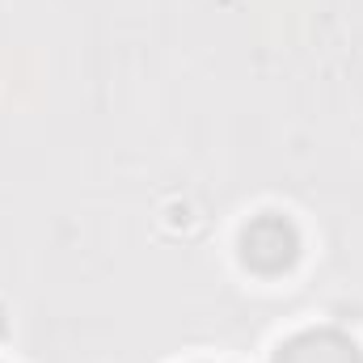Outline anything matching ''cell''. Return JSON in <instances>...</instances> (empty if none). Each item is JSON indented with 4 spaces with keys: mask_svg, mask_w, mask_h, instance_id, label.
<instances>
[{
    "mask_svg": "<svg viewBox=\"0 0 363 363\" xmlns=\"http://www.w3.org/2000/svg\"><path fill=\"white\" fill-rule=\"evenodd\" d=\"M241 250H245V262H250V267L274 274V271H287V267L296 262L300 237H296V228H291L283 216H262V220H254V224L245 228Z\"/></svg>",
    "mask_w": 363,
    "mask_h": 363,
    "instance_id": "obj_1",
    "label": "cell"
},
{
    "mask_svg": "<svg viewBox=\"0 0 363 363\" xmlns=\"http://www.w3.org/2000/svg\"><path fill=\"white\" fill-rule=\"evenodd\" d=\"M274 363H363V351L338 330H304L279 351Z\"/></svg>",
    "mask_w": 363,
    "mask_h": 363,
    "instance_id": "obj_2",
    "label": "cell"
}]
</instances>
